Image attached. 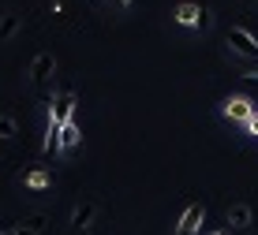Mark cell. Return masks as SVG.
Masks as SVG:
<instances>
[{
	"label": "cell",
	"instance_id": "obj_1",
	"mask_svg": "<svg viewBox=\"0 0 258 235\" xmlns=\"http://www.w3.org/2000/svg\"><path fill=\"white\" fill-rule=\"evenodd\" d=\"M254 112H258V101H254V97L236 94V97H228V101H225V116H228V120H236V123H243V127H247V120H251Z\"/></svg>",
	"mask_w": 258,
	"mask_h": 235
},
{
	"label": "cell",
	"instance_id": "obj_2",
	"mask_svg": "<svg viewBox=\"0 0 258 235\" xmlns=\"http://www.w3.org/2000/svg\"><path fill=\"white\" fill-rule=\"evenodd\" d=\"M225 41L232 45V52H239V56L258 60V41H254V34H247V30H243V26H232V30L225 34Z\"/></svg>",
	"mask_w": 258,
	"mask_h": 235
},
{
	"label": "cell",
	"instance_id": "obj_3",
	"mask_svg": "<svg viewBox=\"0 0 258 235\" xmlns=\"http://www.w3.org/2000/svg\"><path fill=\"white\" fill-rule=\"evenodd\" d=\"M71 112H75V97H71V94H56V97H52V112H49V123L64 127V123H71Z\"/></svg>",
	"mask_w": 258,
	"mask_h": 235
},
{
	"label": "cell",
	"instance_id": "obj_4",
	"mask_svg": "<svg viewBox=\"0 0 258 235\" xmlns=\"http://www.w3.org/2000/svg\"><path fill=\"white\" fill-rule=\"evenodd\" d=\"M52 67H56V64H52L49 52H41V56L34 60V67H30V79H34V86H38L41 94H45V83H49V75H52Z\"/></svg>",
	"mask_w": 258,
	"mask_h": 235
},
{
	"label": "cell",
	"instance_id": "obj_5",
	"mask_svg": "<svg viewBox=\"0 0 258 235\" xmlns=\"http://www.w3.org/2000/svg\"><path fill=\"white\" fill-rule=\"evenodd\" d=\"M206 216V209L202 205H187V213L180 216V224H176V235H195L199 231V220Z\"/></svg>",
	"mask_w": 258,
	"mask_h": 235
},
{
	"label": "cell",
	"instance_id": "obj_6",
	"mask_svg": "<svg viewBox=\"0 0 258 235\" xmlns=\"http://www.w3.org/2000/svg\"><path fill=\"white\" fill-rule=\"evenodd\" d=\"M251 220H254L251 205H243V202L228 205V224H232V228H251Z\"/></svg>",
	"mask_w": 258,
	"mask_h": 235
},
{
	"label": "cell",
	"instance_id": "obj_7",
	"mask_svg": "<svg viewBox=\"0 0 258 235\" xmlns=\"http://www.w3.org/2000/svg\"><path fill=\"white\" fill-rule=\"evenodd\" d=\"M94 213H97V205H94V202H83V205H75V216H71L75 231H90V220H94Z\"/></svg>",
	"mask_w": 258,
	"mask_h": 235
},
{
	"label": "cell",
	"instance_id": "obj_8",
	"mask_svg": "<svg viewBox=\"0 0 258 235\" xmlns=\"http://www.w3.org/2000/svg\"><path fill=\"white\" fill-rule=\"evenodd\" d=\"M23 183L30 187V191H45V187H52V172L49 168H34L23 176Z\"/></svg>",
	"mask_w": 258,
	"mask_h": 235
},
{
	"label": "cell",
	"instance_id": "obj_9",
	"mask_svg": "<svg viewBox=\"0 0 258 235\" xmlns=\"http://www.w3.org/2000/svg\"><path fill=\"white\" fill-rule=\"evenodd\" d=\"M202 12H206V8H199V4H180V8H176V23H183V26H199Z\"/></svg>",
	"mask_w": 258,
	"mask_h": 235
},
{
	"label": "cell",
	"instance_id": "obj_10",
	"mask_svg": "<svg viewBox=\"0 0 258 235\" xmlns=\"http://www.w3.org/2000/svg\"><path fill=\"white\" fill-rule=\"evenodd\" d=\"M79 138H83V134H79V123H75V120L64 123V127H60V153H64V149H75Z\"/></svg>",
	"mask_w": 258,
	"mask_h": 235
},
{
	"label": "cell",
	"instance_id": "obj_11",
	"mask_svg": "<svg viewBox=\"0 0 258 235\" xmlns=\"http://www.w3.org/2000/svg\"><path fill=\"white\" fill-rule=\"evenodd\" d=\"M15 134H19L15 116H0V138H15Z\"/></svg>",
	"mask_w": 258,
	"mask_h": 235
},
{
	"label": "cell",
	"instance_id": "obj_12",
	"mask_svg": "<svg viewBox=\"0 0 258 235\" xmlns=\"http://www.w3.org/2000/svg\"><path fill=\"white\" fill-rule=\"evenodd\" d=\"M15 26H19V19H15V15H4V23H0V38H12Z\"/></svg>",
	"mask_w": 258,
	"mask_h": 235
},
{
	"label": "cell",
	"instance_id": "obj_13",
	"mask_svg": "<svg viewBox=\"0 0 258 235\" xmlns=\"http://www.w3.org/2000/svg\"><path fill=\"white\" fill-rule=\"evenodd\" d=\"M38 224H41V216H34L26 228H19V231H12V235H38Z\"/></svg>",
	"mask_w": 258,
	"mask_h": 235
},
{
	"label": "cell",
	"instance_id": "obj_14",
	"mask_svg": "<svg viewBox=\"0 0 258 235\" xmlns=\"http://www.w3.org/2000/svg\"><path fill=\"white\" fill-rule=\"evenodd\" d=\"M247 131H251V134H258V112L251 116V120H247Z\"/></svg>",
	"mask_w": 258,
	"mask_h": 235
},
{
	"label": "cell",
	"instance_id": "obj_15",
	"mask_svg": "<svg viewBox=\"0 0 258 235\" xmlns=\"http://www.w3.org/2000/svg\"><path fill=\"white\" fill-rule=\"evenodd\" d=\"M206 235H228V228H213V231H206Z\"/></svg>",
	"mask_w": 258,
	"mask_h": 235
},
{
	"label": "cell",
	"instance_id": "obj_16",
	"mask_svg": "<svg viewBox=\"0 0 258 235\" xmlns=\"http://www.w3.org/2000/svg\"><path fill=\"white\" fill-rule=\"evenodd\" d=\"M112 4H116V8H127V4H131V0H112Z\"/></svg>",
	"mask_w": 258,
	"mask_h": 235
},
{
	"label": "cell",
	"instance_id": "obj_17",
	"mask_svg": "<svg viewBox=\"0 0 258 235\" xmlns=\"http://www.w3.org/2000/svg\"><path fill=\"white\" fill-rule=\"evenodd\" d=\"M75 235H90V231H75Z\"/></svg>",
	"mask_w": 258,
	"mask_h": 235
}]
</instances>
